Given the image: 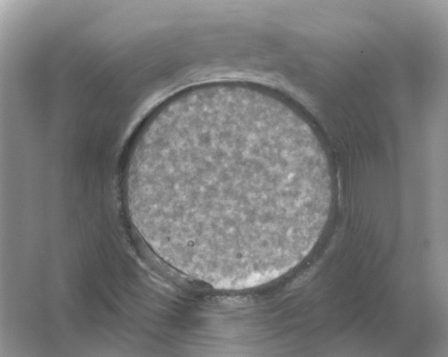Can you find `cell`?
<instances>
[{"mask_svg":"<svg viewBox=\"0 0 448 357\" xmlns=\"http://www.w3.org/2000/svg\"><path fill=\"white\" fill-rule=\"evenodd\" d=\"M131 220L178 271L221 290L257 287L312 251L333 182L310 127L254 92L211 89L162 104L126 162Z\"/></svg>","mask_w":448,"mask_h":357,"instance_id":"1","label":"cell"}]
</instances>
